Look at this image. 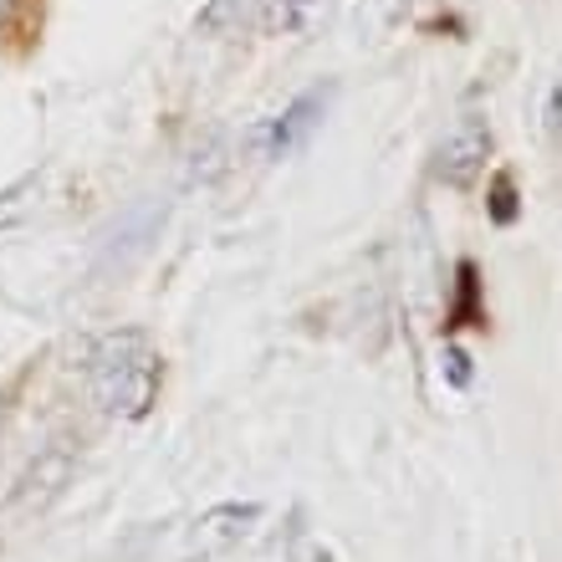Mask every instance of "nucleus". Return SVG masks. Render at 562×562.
<instances>
[{"instance_id": "obj_1", "label": "nucleus", "mask_w": 562, "mask_h": 562, "mask_svg": "<svg viewBox=\"0 0 562 562\" xmlns=\"http://www.w3.org/2000/svg\"><path fill=\"white\" fill-rule=\"evenodd\" d=\"M154 379H159V363L148 353V342L138 333H123V338H108L92 358V394L108 415H144L148 400H154Z\"/></svg>"}, {"instance_id": "obj_6", "label": "nucleus", "mask_w": 562, "mask_h": 562, "mask_svg": "<svg viewBox=\"0 0 562 562\" xmlns=\"http://www.w3.org/2000/svg\"><path fill=\"white\" fill-rule=\"evenodd\" d=\"M548 128H552V138L562 134V88H552V119H548Z\"/></svg>"}, {"instance_id": "obj_3", "label": "nucleus", "mask_w": 562, "mask_h": 562, "mask_svg": "<svg viewBox=\"0 0 562 562\" xmlns=\"http://www.w3.org/2000/svg\"><path fill=\"white\" fill-rule=\"evenodd\" d=\"M491 154V134H486V123L481 119H465L456 128V134L440 144V179H450V184H471L475 175H481V164H486Z\"/></svg>"}, {"instance_id": "obj_7", "label": "nucleus", "mask_w": 562, "mask_h": 562, "mask_svg": "<svg viewBox=\"0 0 562 562\" xmlns=\"http://www.w3.org/2000/svg\"><path fill=\"white\" fill-rule=\"evenodd\" d=\"M11 15H15V5L11 0H0V36H5V26H11Z\"/></svg>"}, {"instance_id": "obj_5", "label": "nucleus", "mask_w": 562, "mask_h": 562, "mask_svg": "<svg viewBox=\"0 0 562 562\" xmlns=\"http://www.w3.org/2000/svg\"><path fill=\"white\" fill-rule=\"evenodd\" d=\"M312 5L317 0H286V11H281V26H307V15H312Z\"/></svg>"}, {"instance_id": "obj_2", "label": "nucleus", "mask_w": 562, "mask_h": 562, "mask_svg": "<svg viewBox=\"0 0 562 562\" xmlns=\"http://www.w3.org/2000/svg\"><path fill=\"white\" fill-rule=\"evenodd\" d=\"M261 521V506L256 502H225V506H210L205 517L190 527L184 537V558H221L240 542Z\"/></svg>"}, {"instance_id": "obj_4", "label": "nucleus", "mask_w": 562, "mask_h": 562, "mask_svg": "<svg viewBox=\"0 0 562 562\" xmlns=\"http://www.w3.org/2000/svg\"><path fill=\"white\" fill-rule=\"evenodd\" d=\"M67 475H72V460L61 456V450H46V456L36 460L26 475H21V486L11 491V502L21 506V502H31V496H36V502H46V496H57V491L67 486Z\"/></svg>"}]
</instances>
